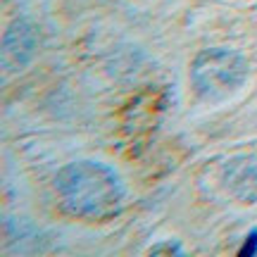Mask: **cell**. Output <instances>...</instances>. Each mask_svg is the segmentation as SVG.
Returning <instances> with one entry per match:
<instances>
[{
  "mask_svg": "<svg viewBox=\"0 0 257 257\" xmlns=\"http://www.w3.org/2000/svg\"><path fill=\"white\" fill-rule=\"evenodd\" d=\"M248 60L233 48H205L191 62V88L205 102L229 100L248 81Z\"/></svg>",
  "mask_w": 257,
  "mask_h": 257,
  "instance_id": "cell-2",
  "label": "cell"
},
{
  "mask_svg": "<svg viewBox=\"0 0 257 257\" xmlns=\"http://www.w3.org/2000/svg\"><path fill=\"white\" fill-rule=\"evenodd\" d=\"M62 212L79 219H107L121 210L126 188L102 162L76 160L64 165L53 179Z\"/></svg>",
  "mask_w": 257,
  "mask_h": 257,
  "instance_id": "cell-1",
  "label": "cell"
},
{
  "mask_svg": "<svg viewBox=\"0 0 257 257\" xmlns=\"http://www.w3.org/2000/svg\"><path fill=\"white\" fill-rule=\"evenodd\" d=\"M240 255H255L257 252V229H252L248 233V238H245V245L238 250Z\"/></svg>",
  "mask_w": 257,
  "mask_h": 257,
  "instance_id": "cell-5",
  "label": "cell"
},
{
  "mask_svg": "<svg viewBox=\"0 0 257 257\" xmlns=\"http://www.w3.org/2000/svg\"><path fill=\"white\" fill-rule=\"evenodd\" d=\"M38 48V29L29 19H15L3 34V69L22 72L27 69Z\"/></svg>",
  "mask_w": 257,
  "mask_h": 257,
  "instance_id": "cell-3",
  "label": "cell"
},
{
  "mask_svg": "<svg viewBox=\"0 0 257 257\" xmlns=\"http://www.w3.org/2000/svg\"><path fill=\"white\" fill-rule=\"evenodd\" d=\"M221 186L245 205L257 202V155H236L221 167Z\"/></svg>",
  "mask_w": 257,
  "mask_h": 257,
  "instance_id": "cell-4",
  "label": "cell"
},
{
  "mask_svg": "<svg viewBox=\"0 0 257 257\" xmlns=\"http://www.w3.org/2000/svg\"><path fill=\"white\" fill-rule=\"evenodd\" d=\"M150 252H153V255H157V252H172V255H181V252H184V248H181L179 243H162V245H155Z\"/></svg>",
  "mask_w": 257,
  "mask_h": 257,
  "instance_id": "cell-6",
  "label": "cell"
}]
</instances>
